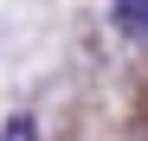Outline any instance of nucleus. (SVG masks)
I'll use <instances>...</instances> for the list:
<instances>
[{
	"label": "nucleus",
	"instance_id": "f257e3e1",
	"mask_svg": "<svg viewBox=\"0 0 148 141\" xmlns=\"http://www.w3.org/2000/svg\"><path fill=\"white\" fill-rule=\"evenodd\" d=\"M116 26L148 45V0H116Z\"/></svg>",
	"mask_w": 148,
	"mask_h": 141
},
{
	"label": "nucleus",
	"instance_id": "f03ea898",
	"mask_svg": "<svg viewBox=\"0 0 148 141\" xmlns=\"http://www.w3.org/2000/svg\"><path fill=\"white\" fill-rule=\"evenodd\" d=\"M0 141H32V122H26V115H13V122H7V135H0Z\"/></svg>",
	"mask_w": 148,
	"mask_h": 141
}]
</instances>
